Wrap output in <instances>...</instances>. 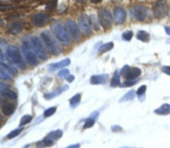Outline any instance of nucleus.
<instances>
[{
    "label": "nucleus",
    "mask_w": 170,
    "mask_h": 148,
    "mask_svg": "<svg viewBox=\"0 0 170 148\" xmlns=\"http://www.w3.org/2000/svg\"><path fill=\"white\" fill-rule=\"evenodd\" d=\"M22 52H23V56L25 58V60L30 65L34 66V65L38 64V56L34 52V50L32 49L30 40H23L22 41Z\"/></svg>",
    "instance_id": "1"
},
{
    "label": "nucleus",
    "mask_w": 170,
    "mask_h": 148,
    "mask_svg": "<svg viewBox=\"0 0 170 148\" xmlns=\"http://www.w3.org/2000/svg\"><path fill=\"white\" fill-rule=\"evenodd\" d=\"M41 40H42V42H43L44 47H45L52 55H58L59 52H61L59 45L56 42V40L51 37V34L49 32L44 31V32L41 33Z\"/></svg>",
    "instance_id": "2"
},
{
    "label": "nucleus",
    "mask_w": 170,
    "mask_h": 148,
    "mask_svg": "<svg viewBox=\"0 0 170 148\" xmlns=\"http://www.w3.org/2000/svg\"><path fill=\"white\" fill-rule=\"evenodd\" d=\"M6 56L7 58L15 65H18L19 67H24V63H23V58L20 56L19 49L16 46H9L6 49Z\"/></svg>",
    "instance_id": "3"
},
{
    "label": "nucleus",
    "mask_w": 170,
    "mask_h": 148,
    "mask_svg": "<svg viewBox=\"0 0 170 148\" xmlns=\"http://www.w3.org/2000/svg\"><path fill=\"white\" fill-rule=\"evenodd\" d=\"M152 10H153L154 17H157V18H163L169 13V7H168V4L164 0H158L157 2L154 4Z\"/></svg>",
    "instance_id": "4"
},
{
    "label": "nucleus",
    "mask_w": 170,
    "mask_h": 148,
    "mask_svg": "<svg viewBox=\"0 0 170 148\" xmlns=\"http://www.w3.org/2000/svg\"><path fill=\"white\" fill-rule=\"evenodd\" d=\"M30 42H31L32 49L36 54V56L40 57L41 59H45V58H47V52H45L44 45L41 42V40H40L38 37H31Z\"/></svg>",
    "instance_id": "5"
},
{
    "label": "nucleus",
    "mask_w": 170,
    "mask_h": 148,
    "mask_svg": "<svg viewBox=\"0 0 170 148\" xmlns=\"http://www.w3.org/2000/svg\"><path fill=\"white\" fill-rule=\"evenodd\" d=\"M98 19H99V23L100 25L104 29V30H108L110 29V26L112 24V17H111V14L108 9H104L102 8L99 10L98 13Z\"/></svg>",
    "instance_id": "6"
},
{
    "label": "nucleus",
    "mask_w": 170,
    "mask_h": 148,
    "mask_svg": "<svg viewBox=\"0 0 170 148\" xmlns=\"http://www.w3.org/2000/svg\"><path fill=\"white\" fill-rule=\"evenodd\" d=\"M120 73L127 80H136L142 74V71H141V68H139V67H131L128 65H125L121 68Z\"/></svg>",
    "instance_id": "7"
},
{
    "label": "nucleus",
    "mask_w": 170,
    "mask_h": 148,
    "mask_svg": "<svg viewBox=\"0 0 170 148\" xmlns=\"http://www.w3.org/2000/svg\"><path fill=\"white\" fill-rule=\"evenodd\" d=\"M149 9L143 5H136L131 8V15L137 21H144L147 17Z\"/></svg>",
    "instance_id": "8"
},
{
    "label": "nucleus",
    "mask_w": 170,
    "mask_h": 148,
    "mask_svg": "<svg viewBox=\"0 0 170 148\" xmlns=\"http://www.w3.org/2000/svg\"><path fill=\"white\" fill-rule=\"evenodd\" d=\"M53 32H55L57 39H58L59 41H61L63 43H69V41H70L69 33L67 32L66 27H63L61 24L57 23L56 25L53 26Z\"/></svg>",
    "instance_id": "9"
},
{
    "label": "nucleus",
    "mask_w": 170,
    "mask_h": 148,
    "mask_svg": "<svg viewBox=\"0 0 170 148\" xmlns=\"http://www.w3.org/2000/svg\"><path fill=\"white\" fill-rule=\"evenodd\" d=\"M78 26H80V30L82 31L84 34L90 35L92 32V27H91V19L88 17L86 14H82L80 17H78Z\"/></svg>",
    "instance_id": "10"
},
{
    "label": "nucleus",
    "mask_w": 170,
    "mask_h": 148,
    "mask_svg": "<svg viewBox=\"0 0 170 148\" xmlns=\"http://www.w3.org/2000/svg\"><path fill=\"white\" fill-rule=\"evenodd\" d=\"M50 15L49 14H45V13H39V14H35L34 16H32V23L34 24L35 26L38 27H41V26L45 25L47 23L50 22Z\"/></svg>",
    "instance_id": "11"
},
{
    "label": "nucleus",
    "mask_w": 170,
    "mask_h": 148,
    "mask_svg": "<svg viewBox=\"0 0 170 148\" xmlns=\"http://www.w3.org/2000/svg\"><path fill=\"white\" fill-rule=\"evenodd\" d=\"M65 27L67 30V32L69 33V35L74 40H78L80 39V26L76 24L74 21H67L66 24H65Z\"/></svg>",
    "instance_id": "12"
},
{
    "label": "nucleus",
    "mask_w": 170,
    "mask_h": 148,
    "mask_svg": "<svg viewBox=\"0 0 170 148\" xmlns=\"http://www.w3.org/2000/svg\"><path fill=\"white\" fill-rule=\"evenodd\" d=\"M113 19L117 24H123L126 19V12L123 7H116L113 9Z\"/></svg>",
    "instance_id": "13"
},
{
    "label": "nucleus",
    "mask_w": 170,
    "mask_h": 148,
    "mask_svg": "<svg viewBox=\"0 0 170 148\" xmlns=\"http://www.w3.org/2000/svg\"><path fill=\"white\" fill-rule=\"evenodd\" d=\"M23 30V23L22 22H12L7 26V32L9 34H18Z\"/></svg>",
    "instance_id": "14"
},
{
    "label": "nucleus",
    "mask_w": 170,
    "mask_h": 148,
    "mask_svg": "<svg viewBox=\"0 0 170 148\" xmlns=\"http://www.w3.org/2000/svg\"><path fill=\"white\" fill-rule=\"evenodd\" d=\"M70 64V59L69 58H66V59H63L61 62H58V63H55V64H51L49 66V71H56V70H59V68H63V67H66L67 65Z\"/></svg>",
    "instance_id": "15"
},
{
    "label": "nucleus",
    "mask_w": 170,
    "mask_h": 148,
    "mask_svg": "<svg viewBox=\"0 0 170 148\" xmlns=\"http://www.w3.org/2000/svg\"><path fill=\"white\" fill-rule=\"evenodd\" d=\"M108 79L107 74H100V75H93L90 79L91 84H102L106 82V80Z\"/></svg>",
    "instance_id": "16"
},
{
    "label": "nucleus",
    "mask_w": 170,
    "mask_h": 148,
    "mask_svg": "<svg viewBox=\"0 0 170 148\" xmlns=\"http://www.w3.org/2000/svg\"><path fill=\"white\" fill-rule=\"evenodd\" d=\"M15 110V105L12 103H5L2 104V113L6 116H10Z\"/></svg>",
    "instance_id": "17"
},
{
    "label": "nucleus",
    "mask_w": 170,
    "mask_h": 148,
    "mask_svg": "<svg viewBox=\"0 0 170 148\" xmlns=\"http://www.w3.org/2000/svg\"><path fill=\"white\" fill-rule=\"evenodd\" d=\"M67 89H68V85H63L61 88H59V89H57V90L52 91L50 94H45V95H44V98H45V99H52V98H55V97L58 96V95H60L61 92L66 91Z\"/></svg>",
    "instance_id": "18"
},
{
    "label": "nucleus",
    "mask_w": 170,
    "mask_h": 148,
    "mask_svg": "<svg viewBox=\"0 0 170 148\" xmlns=\"http://www.w3.org/2000/svg\"><path fill=\"white\" fill-rule=\"evenodd\" d=\"M155 114H159V115H168L170 114V104H163L162 106H160L159 108L154 110Z\"/></svg>",
    "instance_id": "19"
},
{
    "label": "nucleus",
    "mask_w": 170,
    "mask_h": 148,
    "mask_svg": "<svg viewBox=\"0 0 170 148\" xmlns=\"http://www.w3.org/2000/svg\"><path fill=\"white\" fill-rule=\"evenodd\" d=\"M61 135H63V131H61V130H55V131L50 132L47 137H48L49 139H51L52 141H57L58 139L61 138Z\"/></svg>",
    "instance_id": "20"
},
{
    "label": "nucleus",
    "mask_w": 170,
    "mask_h": 148,
    "mask_svg": "<svg viewBox=\"0 0 170 148\" xmlns=\"http://www.w3.org/2000/svg\"><path fill=\"white\" fill-rule=\"evenodd\" d=\"M1 95L2 96L7 97L9 99H16V92L12 89H8V88H5V89H1Z\"/></svg>",
    "instance_id": "21"
},
{
    "label": "nucleus",
    "mask_w": 170,
    "mask_h": 148,
    "mask_svg": "<svg viewBox=\"0 0 170 148\" xmlns=\"http://www.w3.org/2000/svg\"><path fill=\"white\" fill-rule=\"evenodd\" d=\"M80 102H81V94H76L74 97H72L69 100V105L72 108H75L76 106L80 104Z\"/></svg>",
    "instance_id": "22"
},
{
    "label": "nucleus",
    "mask_w": 170,
    "mask_h": 148,
    "mask_svg": "<svg viewBox=\"0 0 170 148\" xmlns=\"http://www.w3.org/2000/svg\"><path fill=\"white\" fill-rule=\"evenodd\" d=\"M137 39L143 41V42H147V41H150V34L145 32V31H139L137 32Z\"/></svg>",
    "instance_id": "23"
},
{
    "label": "nucleus",
    "mask_w": 170,
    "mask_h": 148,
    "mask_svg": "<svg viewBox=\"0 0 170 148\" xmlns=\"http://www.w3.org/2000/svg\"><path fill=\"white\" fill-rule=\"evenodd\" d=\"M120 75L119 74V71H117L115 74H113V77L111 80V87H118L120 85Z\"/></svg>",
    "instance_id": "24"
},
{
    "label": "nucleus",
    "mask_w": 170,
    "mask_h": 148,
    "mask_svg": "<svg viewBox=\"0 0 170 148\" xmlns=\"http://www.w3.org/2000/svg\"><path fill=\"white\" fill-rule=\"evenodd\" d=\"M53 144H55V141H52V140H51V139H49L48 137H45V138H44L41 142H38V147H41V148L49 147V146L53 145Z\"/></svg>",
    "instance_id": "25"
},
{
    "label": "nucleus",
    "mask_w": 170,
    "mask_h": 148,
    "mask_svg": "<svg viewBox=\"0 0 170 148\" xmlns=\"http://www.w3.org/2000/svg\"><path fill=\"white\" fill-rule=\"evenodd\" d=\"M135 96H136V91H128L125 96L123 97L121 99H120V102L123 103V102H126V100H133L134 98H135Z\"/></svg>",
    "instance_id": "26"
},
{
    "label": "nucleus",
    "mask_w": 170,
    "mask_h": 148,
    "mask_svg": "<svg viewBox=\"0 0 170 148\" xmlns=\"http://www.w3.org/2000/svg\"><path fill=\"white\" fill-rule=\"evenodd\" d=\"M0 73H1V74H0V77H1V80H5V81H8V80H10V79H12V77L9 75L10 73H9V72L7 71L6 68H4L2 66H1V71H0Z\"/></svg>",
    "instance_id": "27"
},
{
    "label": "nucleus",
    "mask_w": 170,
    "mask_h": 148,
    "mask_svg": "<svg viewBox=\"0 0 170 148\" xmlns=\"http://www.w3.org/2000/svg\"><path fill=\"white\" fill-rule=\"evenodd\" d=\"M23 131V129L19 127V128H17V129H15V130H13L12 132H9L8 135H7V139H13V138H15V137H17V135Z\"/></svg>",
    "instance_id": "28"
},
{
    "label": "nucleus",
    "mask_w": 170,
    "mask_h": 148,
    "mask_svg": "<svg viewBox=\"0 0 170 148\" xmlns=\"http://www.w3.org/2000/svg\"><path fill=\"white\" fill-rule=\"evenodd\" d=\"M113 48V43L112 42H108V43H104L100 48V54H103V52H107L109 50H111Z\"/></svg>",
    "instance_id": "29"
},
{
    "label": "nucleus",
    "mask_w": 170,
    "mask_h": 148,
    "mask_svg": "<svg viewBox=\"0 0 170 148\" xmlns=\"http://www.w3.org/2000/svg\"><path fill=\"white\" fill-rule=\"evenodd\" d=\"M1 66H2L4 68H6L7 71L9 72L10 74H13V75H15V74H17V68H15L14 66H10V65H7V64H5V63H1Z\"/></svg>",
    "instance_id": "30"
},
{
    "label": "nucleus",
    "mask_w": 170,
    "mask_h": 148,
    "mask_svg": "<svg viewBox=\"0 0 170 148\" xmlns=\"http://www.w3.org/2000/svg\"><path fill=\"white\" fill-rule=\"evenodd\" d=\"M56 110H57V107H50V108H48V110H44V114H43V117H49V116L51 115H53L55 113H56Z\"/></svg>",
    "instance_id": "31"
},
{
    "label": "nucleus",
    "mask_w": 170,
    "mask_h": 148,
    "mask_svg": "<svg viewBox=\"0 0 170 148\" xmlns=\"http://www.w3.org/2000/svg\"><path fill=\"white\" fill-rule=\"evenodd\" d=\"M31 121H32V116L31 115L22 116V119H20V127H22V125H25V124H28Z\"/></svg>",
    "instance_id": "32"
},
{
    "label": "nucleus",
    "mask_w": 170,
    "mask_h": 148,
    "mask_svg": "<svg viewBox=\"0 0 170 148\" xmlns=\"http://www.w3.org/2000/svg\"><path fill=\"white\" fill-rule=\"evenodd\" d=\"M95 121H96V120H93L92 117H88V120H86V122H85V124H84V129H88V128L93 127Z\"/></svg>",
    "instance_id": "33"
},
{
    "label": "nucleus",
    "mask_w": 170,
    "mask_h": 148,
    "mask_svg": "<svg viewBox=\"0 0 170 148\" xmlns=\"http://www.w3.org/2000/svg\"><path fill=\"white\" fill-rule=\"evenodd\" d=\"M121 38H123V40H125V41H129L133 38V32L132 31H126V32L123 33Z\"/></svg>",
    "instance_id": "34"
},
{
    "label": "nucleus",
    "mask_w": 170,
    "mask_h": 148,
    "mask_svg": "<svg viewBox=\"0 0 170 148\" xmlns=\"http://www.w3.org/2000/svg\"><path fill=\"white\" fill-rule=\"evenodd\" d=\"M136 83H137V79H136V80H128L126 82H124L121 85H123V87H132V85H134V84H136Z\"/></svg>",
    "instance_id": "35"
},
{
    "label": "nucleus",
    "mask_w": 170,
    "mask_h": 148,
    "mask_svg": "<svg viewBox=\"0 0 170 148\" xmlns=\"http://www.w3.org/2000/svg\"><path fill=\"white\" fill-rule=\"evenodd\" d=\"M145 91H146V85H141V87L139 88V90L136 91V94H137V95H139V97H141V96H144Z\"/></svg>",
    "instance_id": "36"
},
{
    "label": "nucleus",
    "mask_w": 170,
    "mask_h": 148,
    "mask_svg": "<svg viewBox=\"0 0 170 148\" xmlns=\"http://www.w3.org/2000/svg\"><path fill=\"white\" fill-rule=\"evenodd\" d=\"M69 75V71L68 70H63V71H59L58 73V77H67Z\"/></svg>",
    "instance_id": "37"
},
{
    "label": "nucleus",
    "mask_w": 170,
    "mask_h": 148,
    "mask_svg": "<svg viewBox=\"0 0 170 148\" xmlns=\"http://www.w3.org/2000/svg\"><path fill=\"white\" fill-rule=\"evenodd\" d=\"M161 71L163 72L164 74L170 75V66H162V67H161Z\"/></svg>",
    "instance_id": "38"
},
{
    "label": "nucleus",
    "mask_w": 170,
    "mask_h": 148,
    "mask_svg": "<svg viewBox=\"0 0 170 148\" xmlns=\"http://www.w3.org/2000/svg\"><path fill=\"white\" fill-rule=\"evenodd\" d=\"M56 5H57V1L56 0H52L51 4H48V5H47V8H48V9H49V8H50V9H53V8L56 7Z\"/></svg>",
    "instance_id": "39"
},
{
    "label": "nucleus",
    "mask_w": 170,
    "mask_h": 148,
    "mask_svg": "<svg viewBox=\"0 0 170 148\" xmlns=\"http://www.w3.org/2000/svg\"><path fill=\"white\" fill-rule=\"evenodd\" d=\"M66 79H67V81H68V82H73L75 77H74V75H68V77H66Z\"/></svg>",
    "instance_id": "40"
},
{
    "label": "nucleus",
    "mask_w": 170,
    "mask_h": 148,
    "mask_svg": "<svg viewBox=\"0 0 170 148\" xmlns=\"http://www.w3.org/2000/svg\"><path fill=\"white\" fill-rule=\"evenodd\" d=\"M66 148H80V144H75V145H72V146H68Z\"/></svg>",
    "instance_id": "41"
},
{
    "label": "nucleus",
    "mask_w": 170,
    "mask_h": 148,
    "mask_svg": "<svg viewBox=\"0 0 170 148\" xmlns=\"http://www.w3.org/2000/svg\"><path fill=\"white\" fill-rule=\"evenodd\" d=\"M164 31H166V33H167L168 35H170V26H166V29H164Z\"/></svg>",
    "instance_id": "42"
},
{
    "label": "nucleus",
    "mask_w": 170,
    "mask_h": 148,
    "mask_svg": "<svg viewBox=\"0 0 170 148\" xmlns=\"http://www.w3.org/2000/svg\"><path fill=\"white\" fill-rule=\"evenodd\" d=\"M112 131H120L119 127H112Z\"/></svg>",
    "instance_id": "43"
},
{
    "label": "nucleus",
    "mask_w": 170,
    "mask_h": 148,
    "mask_svg": "<svg viewBox=\"0 0 170 148\" xmlns=\"http://www.w3.org/2000/svg\"><path fill=\"white\" fill-rule=\"evenodd\" d=\"M91 1H92L93 4H99V2H101L102 0H91Z\"/></svg>",
    "instance_id": "44"
}]
</instances>
